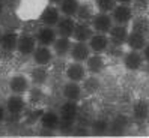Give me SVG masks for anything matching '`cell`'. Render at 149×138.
Returning a JSON list of instances; mask_svg holds the SVG:
<instances>
[{"instance_id": "cell-1", "label": "cell", "mask_w": 149, "mask_h": 138, "mask_svg": "<svg viewBox=\"0 0 149 138\" xmlns=\"http://www.w3.org/2000/svg\"><path fill=\"white\" fill-rule=\"evenodd\" d=\"M48 3L50 0H17L15 2L17 15H18L20 20L24 21L38 20L39 14Z\"/></svg>"}, {"instance_id": "cell-2", "label": "cell", "mask_w": 149, "mask_h": 138, "mask_svg": "<svg viewBox=\"0 0 149 138\" xmlns=\"http://www.w3.org/2000/svg\"><path fill=\"white\" fill-rule=\"evenodd\" d=\"M59 116H60V123H69V125H75L77 120L80 119V102L75 101H66L63 99V102L59 107Z\"/></svg>"}, {"instance_id": "cell-3", "label": "cell", "mask_w": 149, "mask_h": 138, "mask_svg": "<svg viewBox=\"0 0 149 138\" xmlns=\"http://www.w3.org/2000/svg\"><path fill=\"white\" fill-rule=\"evenodd\" d=\"M5 107H6V111H8V120L9 119L18 120L24 114L26 107H27V102H26L24 95L11 93L5 101Z\"/></svg>"}, {"instance_id": "cell-4", "label": "cell", "mask_w": 149, "mask_h": 138, "mask_svg": "<svg viewBox=\"0 0 149 138\" xmlns=\"http://www.w3.org/2000/svg\"><path fill=\"white\" fill-rule=\"evenodd\" d=\"M30 86H32L30 77L23 72H15L8 80V90L15 95H24L26 96L30 90Z\"/></svg>"}, {"instance_id": "cell-5", "label": "cell", "mask_w": 149, "mask_h": 138, "mask_svg": "<svg viewBox=\"0 0 149 138\" xmlns=\"http://www.w3.org/2000/svg\"><path fill=\"white\" fill-rule=\"evenodd\" d=\"M145 57L142 54V51H137V50H128L124 53L122 56V65H124L125 71L128 72H137L143 68L145 65Z\"/></svg>"}, {"instance_id": "cell-6", "label": "cell", "mask_w": 149, "mask_h": 138, "mask_svg": "<svg viewBox=\"0 0 149 138\" xmlns=\"http://www.w3.org/2000/svg\"><path fill=\"white\" fill-rule=\"evenodd\" d=\"M115 24H122V26H130L134 20V9L131 5H125V3H118L113 11L110 12Z\"/></svg>"}, {"instance_id": "cell-7", "label": "cell", "mask_w": 149, "mask_h": 138, "mask_svg": "<svg viewBox=\"0 0 149 138\" xmlns=\"http://www.w3.org/2000/svg\"><path fill=\"white\" fill-rule=\"evenodd\" d=\"M65 78L69 80V81H75V83H83L87 75H89V72H87V68L84 63L81 62H74V60H71L66 66H65Z\"/></svg>"}, {"instance_id": "cell-8", "label": "cell", "mask_w": 149, "mask_h": 138, "mask_svg": "<svg viewBox=\"0 0 149 138\" xmlns=\"http://www.w3.org/2000/svg\"><path fill=\"white\" fill-rule=\"evenodd\" d=\"M38 125L47 132H56L59 131L60 126V116L59 111L56 110H44L39 119H38Z\"/></svg>"}, {"instance_id": "cell-9", "label": "cell", "mask_w": 149, "mask_h": 138, "mask_svg": "<svg viewBox=\"0 0 149 138\" xmlns=\"http://www.w3.org/2000/svg\"><path fill=\"white\" fill-rule=\"evenodd\" d=\"M18 39H20V32L17 29L5 30L3 34L0 36V50H2V53H5V54L17 53Z\"/></svg>"}, {"instance_id": "cell-10", "label": "cell", "mask_w": 149, "mask_h": 138, "mask_svg": "<svg viewBox=\"0 0 149 138\" xmlns=\"http://www.w3.org/2000/svg\"><path fill=\"white\" fill-rule=\"evenodd\" d=\"M91 26L93 32L96 33H107L111 30V27L115 26V21H113L111 15L109 12H98L96 11L91 20Z\"/></svg>"}, {"instance_id": "cell-11", "label": "cell", "mask_w": 149, "mask_h": 138, "mask_svg": "<svg viewBox=\"0 0 149 138\" xmlns=\"http://www.w3.org/2000/svg\"><path fill=\"white\" fill-rule=\"evenodd\" d=\"M62 18V12H60L59 6L56 3H48L42 9V12L38 17V21L44 26H50V27H56L59 20Z\"/></svg>"}, {"instance_id": "cell-12", "label": "cell", "mask_w": 149, "mask_h": 138, "mask_svg": "<svg viewBox=\"0 0 149 138\" xmlns=\"http://www.w3.org/2000/svg\"><path fill=\"white\" fill-rule=\"evenodd\" d=\"M36 47L38 41L35 33H21L18 39V47H17V54H20L21 57H32Z\"/></svg>"}, {"instance_id": "cell-13", "label": "cell", "mask_w": 149, "mask_h": 138, "mask_svg": "<svg viewBox=\"0 0 149 138\" xmlns=\"http://www.w3.org/2000/svg\"><path fill=\"white\" fill-rule=\"evenodd\" d=\"M148 36L143 29H130V33H128V38H127V44L125 47L128 50H137V51H142L145 48V45L148 44Z\"/></svg>"}, {"instance_id": "cell-14", "label": "cell", "mask_w": 149, "mask_h": 138, "mask_svg": "<svg viewBox=\"0 0 149 138\" xmlns=\"http://www.w3.org/2000/svg\"><path fill=\"white\" fill-rule=\"evenodd\" d=\"M83 84L81 83H75V81H69L66 80V83H63L62 89H60V93H62V98L66 101H75L80 102L83 98Z\"/></svg>"}, {"instance_id": "cell-15", "label": "cell", "mask_w": 149, "mask_h": 138, "mask_svg": "<svg viewBox=\"0 0 149 138\" xmlns=\"http://www.w3.org/2000/svg\"><path fill=\"white\" fill-rule=\"evenodd\" d=\"M35 36H36L38 45H45V47H53L54 41L57 39L59 33L56 30V27H50V26H44L41 24L39 27L35 32Z\"/></svg>"}, {"instance_id": "cell-16", "label": "cell", "mask_w": 149, "mask_h": 138, "mask_svg": "<svg viewBox=\"0 0 149 138\" xmlns=\"http://www.w3.org/2000/svg\"><path fill=\"white\" fill-rule=\"evenodd\" d=\"M54 51L51 47H45V45H38L35 53L32 54V62L33 65L38 66H50L51 62L54 60Z\"/></svg>"}, {"instance_id": "cell-17", "label": "cell", "mask_w": 149, "mask_h": 138, "mask_svg": "<svg viewBox=\"0 0 149 138\" xmlns=\"http://www.w3.org/2000/svg\"><path fill=\"white\" fill-rule=\"evenodd\" d=\"M89 44L92 53H100V54H104L107 53L109 48L111 47V42H110V38L107 33H93L92 38L87 41Z\"/></svg>"}, {"instance_id": "cell-18", "label": "cell", "mask_w": 149, "mask_h": 138, "mask_svg": "<svg viewBox=\"0 0 149 138\" xmlns=\"http://www.w3.org/2000/svg\"><path fill=\"white\" fill-rule=\"evenodd\" d=\"M92 54V50L89 47L87 42H83V41H74L72 42V47H71V53H69V57L74 62H81L84 63L89 56Z\"/></svg>"}, {"instance_id": "cell-19", "label": "cell", "mask_w": 149, "mask_h": 138, "mask_svg": "<svg viewBox=\"0 0 149 138\" xmlns=\"http://www.w3.org/2000/svg\"><path fill=\"white\" fill-rule=\"evenodd\" d=\"M130 29L128 26H122V24H115L109 32V38L113 47H124L127 44V38H128Z\"/></svg>"}, {"instance_id": "cell-20", "label": "cell", "mask_w": 149, "mask_h": 138, "mask_svg": "<svg viewBox=\"0 0 149 138\" xmlns=\"http://www.w3.org/2000/svg\"><path fill=\"white\" fill-rule=\"evenodd\" d=\"M84 65L87 68L89 75H100L106 69V57H104V54H100V53H92L89 59L84 62Z\"/></svg>"}, {"instance_id": "cell-21", "label": "cell", "mask_w": 149, "mask_h": 138, "mask_svg": "<svg viewBox=\"0 0 149 138\" xmlns=\"http://www.w3.org/2000/svg\"><path fill=\"white\" fill-rule=\"evenodd\" d=\"M131 116L137 122H146V119L149 117V99H136L133 102V107H131Z\"/></svg>"}, {"instance_id": "cell-22", "label": "cell", "mask_w": 149, "mask_h": 138, "mask_svg": "<svg viewBox=\"0 0 149 138\" xmlns=\"http://www.w3.org/2000/svg\"><path fill=\"white\" fill-rule=\"evenodd\" d=\"M77 26V18L75 17H68V15H62V18L59 20L56 30L59 33V36H66V38H72L74 30Z\"/></svg>"}, {"instance_id": "cell-23", "label": "cell", "mask_w": 149, "mask_h": 138, "mask_svg": "<svg viewBox=\"0 0 149 138\" xmlns=\"http://www.w3.org/2000/svg\"><path fill=\"white\" fill-rule=\"evenodd\" d=\"M72 38H66V36H57V39L54 41L53 44V51H54V56L59 59H63L68 57L69 53H71V47H72Z\"/></svg>"}, {"instance_id": "cell-24", "label": "cell", "mask_w": 149, "mask_h": 138, "mask_svg": "<svg viewBox=\"0 0 149 138\" xmlns=\"http://www.w3.org/2000/svg\"><path fill=\"white\" fill-rule=\"evenodd\" d=\"M93 33L95 32L91 26V21H78L77 20V26H75V30H74V34H72V39L87 42L92 38Z\"/></svg>"}, {"instance_id": "cell-25", "label": "cell", "mask_w": 149, "mask_h": 138, "mask_svg": "<svg viewBox=\"0 0 149 138\" xmlns=\"http://www.w3.org/2000/svg\"><path fill=\"white\" fill-rule=\"evenodd\" d=\"M47 68L48 66H38V65H35L32 68V71L29 74L32 84H35V86H44V84L48 81L50 74H48V69Z\"/></svg>"}, {"instance_id": "cell-26", "label": "cell", "mask_w": 149, "mask_h": 138, "mask_svg": "<svg viewBox=\"0 0 149 138\" xmlns=\"http://www.w3.org/2000/svg\"><path fill=\"white\" fill-rule=\"evenodd\" d=\"M80 5H81L80 0H60L57 3L62 15H68V17H77Z\"/></svg>"}, {"instance_id": "cell-27", "label": "cell", "mask_w": 149, "mask_h": 138, "mask_svg": "<svg viewBox=\"0 0 149 138\" xmlns=\"http://www.w3.org/2000/svg\"><path fill=\"white\" fill-rule=\"evenodd\" d=\"M110 128L111 123L109 122L107 119L104 117H96L91 122V132L93 135H104V134H109L110 132Z\"/></svg>"}, {"instance_id": "cell-28", "label": "cell", "mask_w": 149, "mask_h": 138, "mask_svg": "<svg viewBox=\"0 0 149 138\" xmlns=\"http://www.w3.org/2000/svg\"><path fill=\"white\" fill-rule=\"evenodd\" d=\"M95 12H96L95 5L92 6V5H87V3H81V5H80V9H78V14H77L75 18H77L78 21H91Z\"/></svg>"}, {"instance_id": "cell-29", "label": "cell", "mask_w": 149, "mask_h": 138, "mask_svg": "<svg viewBox=\"0 0 149 138\" xmlns=\"http://www.w3.org/2000/svg\"><path fill=\"white\" fill-rule=\"evenodd\" d=\"M95 9L98 12H111L113 8L118 5V0H95Z\"/></svg>"}, {"instance_id": "cell-30", "label": "cell", "mask_w": 149, "mask_h": 138, "mask_svg": "<svg viewBox=\"0 0 149 138\" xmlns=\"http://www.w3.org/2000/svg\"><path fill=\"white\" fill-rule=\"evenodd\" d=\"M8 120V111H6V107L0 104V126H2L5 122Z\"/></svg>"}, {"instance_id": "cell-31", "label": "cell", "mask_w": 149, "mask_h": 138, "mask_svg": "<svg viewBox=\"0 0 149 138\" xmlns=\"http://www.w3.org/2000/svg\"><path fill=\"white\" fill-rule=\"evenodd\" d=\"M142 54H143V57H145V62L149 63V42L145 45V48L142 50Z\"/></svg>"}, {"instance_id": "cell-32", "label": "cell", "mask_w": 149, "mask_h": 138, "mask_svg": "<svg viewBox=\"0 0 149 138\" xmlns=\"http://www.w3.org/2000/svg\"><path fill=\"white\" fill-rule=\"evenodd\" d=\"M5 8H6V2H5V0H0V21H2V18H3Z\"/></svg>"}, {"instance_id": "cell-33", "label": "cell", "mask_w": 149, "mask_h": 138, "mask_svg": "<svg viewBox=\"0 0 149 138\" xmlns=\"http://www.w3.org/2000/svg\"><path fill=\"white\" fill-rule=\"evenodd\" d=\"M118 3H125V5H133L134 0H118Z\"/></svg>"}, {"instance_id": "cell-34", "label": "cell", "mask_w": 149, "mask_h": 138, "mask_svg": "<svg viewBox=\"0 0 149 138\" xmlns=\"http://www.w3.org/2000/svg\"><path fill=\"white\" fill-rule=\"evenodd\" d=\"M3 32H5V30H3V26H2V23H0V36L3 34Z\"/></svg>"}, {"instance_id": "cell-35", "label": "cell", "mask_w": 149, "mask_h": 138, "mask_svg": "<svg viewBox=\"0 0 149 138\" xmlns=\"http://www.w3.org/2000/svg\"><path fill=\"white\" fill-rule=\"evenodd\" d=\"M145 123H146V126H148V129H149V117L146 119V122H145Z\"/></svg>"}, {"instance_id": "cell-36", "label": "cell", "mask_w": 149, "mask_h": 138, "mask_svg": "<svg viewBox=\"0 0 149 138\" xmlns=\"http://www.w3.org/2000/svg\"><path fill=\"white\" fill-rule=\"evenodd\" d=\"M148 17H149V9H148Z\"/></svg>"}, {"instance_id": "cell-37", "label": "cell", "mask_w": 149, "mask_h": 138, "mask_svg": "<svg viewBox=\"0 0 149 138\" xmlns=\"http://www.w3.org/2000/svg\"><path fill=\"white\" fill-rule=\"evenodd\" d=\"M0 54H2V50H0Z\"/></svg>"}, {"instance_id": "cell-38", "label": "cell", "mask_w": 149, "mask_h": 138, "mask_svg": "<svg viewBox=\"0 0 149 138\" xmlns=\"http://www.w3.org/2000/svg\"><path fill=\"white\" fill-rule=\"evenodd\" d=\"M0 132H2V131H0Z\"/></svg>"}]
</instances>
